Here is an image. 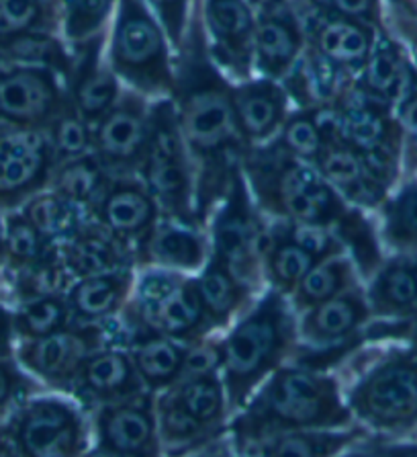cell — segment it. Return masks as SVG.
Wrapping results in <instances>:
<instances>
[{
  "label": "cell",
  "mask_w": 417,
  "mask_h": 457,
  "mask_svg": "<svg viewBox=\"0 0 417 457\" xmlns=\"http://www.w3.org/2000/svg\"><path fill=\"white\" fill-rule=\"evenodd\" d=\"M172 103L194 172V218L200 230L224 202L246 150L232 105V85L208 52L199 6L174 64Z\"/></svg>",
  "instance_id": "1"
},
{
  "label": "cell",
  "mask_w": 417,
  "mask_h": 457,
  "mask_svg": "<svg viewBox=\"0 0 417 457\" xmlns=\"http://www.w3.org/2000/svg\"><path fill=\"white\" fill-rule=\"evenodd\" d=\"M354 414L336 378L301 365H282L252 394L229 425L243 455L268 437L307 428H348Z\"/></svg>",
  "instance_id": "2"
},
{
  "label": "cell",
  "mask_w": 417,
  "mask_h": 457,
  "mask_svg": "<svg viewBox=\"0 0 417 457\" xmlns=\"http://www.w3.org/2000/svg\"><path fill=\"white\" fill-rule=\"evenodd\" d=\"M241 172L258 210L276 220L333 230L350 210L315 166L290 156L274 140L243 150Z\"/></svg>",
  "instance_id": "3"
},
{
  "label": "cell",
  "mask_w": 417,
  "mask_h": 457,
  "mask_svg": "<svg viewBox=\"0 0 417 457\" xmlns=\"http://www.w3.org/2000/svg\"><path fill=\"white\" fill-rule=\"evenodd\" d=\"M298 338L295 308L287 295L270 287L254 308L221 338V379L229 411L238 412L252 394L282 367Z\"/></svg>",
  "instance_id": "4"
},
{
  "label": "cell",
  "mask_w": 417,
  "mask_h": 457,
  "mask_svg": "<svg viewBox=\"0 0 417 457\" xmlns=\"http://www.w3.org/2000/svg\"><path fill=\"white\" fill-rule=\"evenodd\" d=\"M325 137H336L363 158L379 181L391 189L399 175L403 148L401 123L393 107L380 103L354 85L331 105L313 109Z\"/></svg>",
  "instance_id": "5"
},
{
  "label": "cell",
  "mask_w": 417,
  "mask_h": 457,
  "mask_svg": "<svg viewBox=\"0 0 417 457\" xmlns=\"http://www.w3.org/2000/svg\"><path fill=\"white\" fill-rule=\"evenodd\" d=\"M121 320L125 332H154L183 345L205 341L215 330L194 279L158 267H145L137 277Z\"/></svg>",
  "instance_id": "6"
},
{
  "label": "cell",
  "mask_w": 417,
  "mask_h": 457,
  "mask_svg": "<svg viewBox=\"0 0 417 457\" xmlns=\"http://www.w3.org/2000/svg\"><path fill=\"white\" fill-rule=\"evenodd\" d=\"M170 41L145 0H119L110 31L109 66L131 91L156 99L174 93Z\"/></svg>",
  "instance_id": "7"
},
{
  "label": "cell",
  "mask_w": 417,
  "mask_h": 457,
  "mask_svg": "<svg viewBox=\"0 0 417 457\" xmlns=\"http://www.w3.org/2000/svg\"><path fill=\"white\" fill-rule=\"evenodd\" d=\"M90 431L80 406L35 394L0 420V457H85Z\"/></svg>",
  "instance_id": "8"
},
{
  "label": "cell",
  "mask_w": 417,
  "mask_h": 457,
  "mask_svg": "<svg viewBox=\"0 0 417 457\" xmlns=\"http://www.w3.org/2000/svg\"><path fill=\"white\" fill-rule=\"evenodd\" d=\"M137 177L159 205L162 218L199 228L194 218V172L172 99L150 105V137Z\"/></svg>",
  "instance_id": "9"
},
{
  "label": "cell",
  "mask_w": 417,
  "mask_h": 457,
  "mask_svg": "<svg viewBox=\"0 0 417 457\" xmlns=\"http://www.w3.org/2000/svg\"><path fill=\"white\" fill-rule=\"evenodd\" d=\"M208 246L211 256L224 262L243 286L258 292L264 281L268 230L262 224L241 169L233 175L224 202L213 212Z\"/></svg>",
  "instance_id": "10"
},
{
  "label": "cell",
  "mask_w": 417,
  "mask_h": 457,
  "mask_svg": "<svg viewBox=\"0 0 417 457\" xmlns=\"http://www.w3.org/2000/svg\"><path fill=\"white\" fill-rule=\"evenodd\" d=\"M354 419L371 428L403 433L417 427V357L393 353L372 365L348 394Z\"/></svg>",
  "instance_id": "11"
},
{
  "label": "cell",
  "mask_w": 417,
  "mask_h": 457,
  "mask_svg": "<svg viewBox=\"0 0 417 457\" xmlns=\"http://www.w3.org/2000/svg\"><path fill=\"white\" fill-rule=\"evenodd\" d=\"M109 345L125 347L123 327H110V320L96 324L72 322L50 337L17 343L15 359L39 384L70 394L86 359Z\"/></svg>",
  "instance_id": "12"
},
{
  "label": "cell",
  "mask_w": 417,
  "mask_h": 457,
  "mask_svg": "<svg viewBox=\"0 0 417 457\" xmlns=\"http://www.w3.org/2000/svg\"><path fill=\"white\" fill-rule=\"evenodd\" d=\"M55 156L45 131L0 123V213L17 212L52 183Z\"/></svg>",
  "instance_id": "13"
},
{
  "label": "cell",
  "mask_w": 417,
  "mask_h": 457,
  "mask_svg": "<svg viewBox=\"0 0 417 457\" xmlns=\"http://www.w3.org/2000/svg\"><path fill=\"white\" fill-rule=\"evenodd\" d=\"M68 105L64 80L50 68L0 64V123L47 131Z\"/></svg>",
  "instance_id": "14"
},
{
  "label": "cell",
  "mask_w": 417,
  "mask_h": 457,
  "mask_svg": "<svg viewBox=\"0 0 417 457\" xmlns=\"http://www.w3.org/2000/svg\"><path fill=\"white\" fill-rule=\"evenodd\" d=\"M150 105L143 95L121 91L93 128V152L110 177L137 175L150 137Z\"/></svg>",
  "instance_id": "15"
},
{
  "label": "cell",
  "mask_w": 417,
  "mask_h": 457,
  "mask_svg": "<svg viewBox=\"0 0 417 457\" xmlns=\"http://www.w3.org/2000/svg\"><path fill=\"white\" fill-rule=\"evenodd\" d=\"M94 453L102 457H162L156 394L143 392L94 408Z\"/></svg>",
  "instance_id": "16"
},
{
  "label": "cell",
  "mask_w": 417,
  "mask_h": 457,
  "mask_svg": "<svg viewBox=\"0 0 417 457\" xmlns=\"http://www.w3.org/2000/svg\"><path fill=\"white\" fill-rule=\"evenodd\" d=\"M203 25L211 58L235 79L254 72L256 12L246 0H203Z\"/></svg>",
  "instance_id": "17"
},
{
  "label": "cell",
  "mask_w": 417,
  "mask_h": 457,
  "mask_svg": "<svg viewBox=\"0 0 417 457\" xmlns=\"http://www.w3.org/2000/svg\"><path fill=\"white\" fill-rule=\"evenodd\" d=\"M90 218L135 256L137 245L158 224L162 212L142 179L123 175L110 179L99 204L90 212Z\"/></svg>",
  "instance_id": "18"
},
{
  "label": "cell",
  "mask_w": 417,
  "mask_h": 457,
  "mask_svg": "<svg viewBox=\"0 0 417 457\" xmlns=\"http://www.w3.org/2000/svg\"><path fill=\"white\" fill-rule=\"evenodd\" d=\"M307 47L331 62L348 79L356 80L377 39V27L338 12L298 11Z\"/></svg>",
  "instance_id": "19"
},
{
  "label": "cell",
  "mask_w": 417,
  "mask_h": 457,
  "mask_svg": "<svg viewBox=\"0 0 417 457\" xmlns=\"http://www.w3.org/2000/svg\"><path fill=\"white\" fill-rule=\"evenodd\" d=\"M148 392L139 378L129 351L119 345H109L90 355L76 376L70 394L82 406H101L119 403Z\"/></svg>",
  "instance_id": "20"
},
{
  "label": "cell",
  "mask_w": 417,
  "mask_h": 457,
  "mask_svg": "<svg viewBox=\"0 0 417 457\" xmlns=\"http://www.w3.org/2000/svg\"><path fill=\"white\" fill-rule=\"evenodd\" d=\"M107 33L74 47V64L66 80L70 103L90 128L119 99L121 88L113 68L102 62Z\"/></svg>",
  "instance_id": "21"
},
{
  "label": "cell",
  "mask_w": 417,
  "mask_h": 457,
  "mask_svg": "<svg viewBox=\"0 0 417 457\" xmlns=\"http://www.w3.org/2000/svg\"><path fill=\"white\" fill-rule=\"evenodd\" d=\"M232 105L246 148L274 140L289 115V95L273 79L232 85Z\"/></svg>",
  "instance_id": "22"
},
{
  "label": "cell",
  "mask_w": 417,
  "mask_h": 457,
  "mask_svg": "<svg viewBox=\"0 0 417 457\" xmlns=\"http://www.w3.org/2000/svg\"><path fill=\"white\" fill-rule=\"evenodd\" d=\"M307 46L303 21L293 4L256 17L254 71L262 79L282 80Z\"/></svg>",
  "instance_id": "23"
},
{
  "label": "cell",
  "mask_w": 417,
  "mask_h": 457,
  "mask_svg": "<svg viewBox=\"0 0 417 457\" xmlns=\"http://www.w3.org/2000/svg\"><path fill=\"white\" fill-rule=\"evenodd\" d=\"M208 254H211V246H208L200 228L159 218L148 237L137 245L135 262L143 267L194 273L205 267Z\"/></svg>",
  "instance_id": "24"
},
{
  "label": "cell",
  "mask_w": 417,
  "mask_h": 457,
  "mask_svg": "<svg viewBox=\"0 0 417 457\" xmlns=\"http://www.w3.org/2000/svg\"><path fill=\"white\" fill-rule=\"evenodd\" d=\"M371 316L366 294L356 286L319 306L301 312L297 332L298 338L311 347H333L356 335Z\"/></svg>",
  "instance_id": "25"
},
{
  "label": "cell",
  "mask_w": 417,
  "mask_h": 457,
  "mask_svg": "<svg viewBox=\"0 0 417 457\" xmlns=\"http://www.w3.org/2000/svg\"><path fill=\"white\" fill-rule=\"evenodd\" d=\"M315 169L346 204L354 207H380L385 204L388 187L382 185L366 162L350 146L336 137H325Z\"/></svg>",
  "instance_id": "26"
},
{
  "label": "cell",
  "mask_w": 417,
  "mask_h": 457,
  "mask_svg": "<svg viewBox=\"0 0 417 457\" xmlns=\"http://www.w3.org/2000/svg\"><path fill=\"white\" fill-rule=\"evenodd\" d=\"M55 246L74 281L135 265L134 253L93 218H88L72 237Z\"/></svg>",
  "instance_id": "27"
},
{
  "label": "cell",
  "mask_w": 417,
  "mask_h": 457,
  "mask_svg": "<svg viewBox=\"0 0 417 457\" xmlns=\"http://www.w3.org/2000/svg\"><path fill=\"white\" fill-rule=\"evenodd\" d=\"M135 286L134 267L76 279L66 292L74 324L109 322L127 306Z\"/></svg>",
  "instance_id": "28"
},
{
  "label": "cell",
  "mask_w": 417,
  "mask_h": 457,
  "mask_svg": "<svg viewBox=\"0 0 417 457\" xmlns=\"http://www.w3.org/2000/svg\"><path fill=\"white\" fill-rule=\"evenodd\" d=\"M415 80L417 71L409 64L401 46L388 36L387 29H379L371 55L354 85L372 99L387 103L388 107L395 109Z\"/></svg>",
  "instance_id": "29"
},
{
  "label": "cell",
  "mask_w": 417,
  "mask_h": 457,
  "mask_svg": "<svg viewBox=\"0 0 417 457\" xmlns=\"http://www.w3.org/2000/svg\"><path fill=\"white\" fill-rule=\"evenodd\" d=\"M125 349L134 359L145 390L158 394L168 390L180 379L189 345L176 343L154 332L135 330L125 332Z\"/></svg>",
  "instance_id": "30"
},
{
  "label": "cell",
  "mask_w": 417,
  "mask_h": 457,
  "mask_svg": "<svg viewBox=\"0 0 417 457\" xmlns=\"http://www.w3.org/2000/svg\"><path fill=\"white\" fill-rule=\"evenodd\" d=\"M364 437L358 427L307 428L268 437L249 447L248 457H339Z\"/></svg>",
  "instance_id": "31"
},
{
  "label": "cell",
  "mask_w": 417,
  "mask_h": 457,
  "mask_svg": "<svg viewBox=\"0 0 417 457\" xmlns=\"http://www.w3.org/2000/svg\"><path fill=\"white\" fill-rule=\"evenodd\" d=\"M194 283L205 314L215 330L227 328L252 302V289L243 286L224 262L211 254Z\"/></svg>",
  "instance_id": "32"
},
{
  "label": "cell",
  "mask_w": 417,
  "mask_h": 457,
  "mask_svg": "<svg viewBox=\"0 0 417 457\" xmlns=\"http://www.w3.org/2000/svg\"><path fill=\"white\" fill-rule=\"evenodd\" d=\"M374 316H401L417 310V259H397L380 265L366 292Z\"/></svg>",
  "instance_id": "33"
},
{
  "label": "cell",
  "mask_w": 417,
  "mask_h": 457,
  "mask_svg": "<svg viewBox=\"0 0 417 457\" xmlns=\"http://www.w3.org/2000/svg\"><path fill=\"white\" fill-rule=\"evenodd\" d=\"M168 390H172L178 403L184 406V411L200 427H205L208 433L219 437L225 431V422L232 411H229L221 373H207V376L178 379Z\"/></svg>",
  "instance_id": "34"
},
{
  "label": "cell",
  "mask_w": 417,
  "mask_h": 457,
  "mask_svg": "<svg viewBox=\"0 0 417 457\" xmlns=\"http://www.w3.org/2000/svg\"><path fill=\"white\" fill-rule=\"evenodd\" d=\"M358 286V269L346 253L313 265L289 295L295 312H305Z\"/></svg>",
  "instance_id": "35"
},
{
  "label": "cell",
  "mask_w": 417,
  "mask_h": 457,
  "mask_svg": "<svg viewBox=\"0 0 417 457\" xmlns=\"http://www.w3.org/2000/svg\"><path fill=\"white\" fill-rule=\"evenodd\" d=\"M110 177L107 169L101 164L94 152H88L85 156L72 158V161H64L55 164L52 183L47 189L60 193L68 202L78 205L85 210L88 216L99 204L104 189L110 183Z\"/></svg>",
  "instance_id": "36"
},
{
  "label": "cell",
  "mask_w": 417,
  "mask_h": 457,
  "mask_svg": "<svg viewBox=\"0 0 417 457\" xmlns=\"http://www.w3.org/2000/svg\"><path fill=\"white\" fill-rule=\"evenodd\" d=\"M6 273H9V295L15 303L45 295H66L74 283L55 245L33 265Z\"/></svg>",
  "instance_id": "37"
},
{
  "label": "cell",
  "mask_w": 417,
  "mask_h": 457,
  "mask_svg": "<svg viewBox=\"0 0 417 457\" xmlns=\"http://www.w3.org/2000/svg\"><path fill=\"white\" fill-rule=\"evenodd\" d=\"M315 262L317 261L307 251L295 245L278 228V224L268 228V246L266 254H264V279H268L270 287L289 297Z\"/></svg>",
  "instance_id": "38"
},
{
  "label": "cell",
  "mask_w": 417,
  "mask_h": 457,
  "mask_svg": "<svg viewBox=\"0 0 417 457\" xmlns=\"http://www.w3.org/2000/svg\"><path fill=\"white\" fill-rule=\"evenodd\" d=\"M20 212L37 228L41 237L52 245H60V242L72 237L90 218L85 210H80L78 205L68 202L66 197L52 189L37 193L20 207Z\"/></svg>",
  "instance_id": "39"
},
{
  "label": "cell",
  "mask_w": 417,
  "mask_h": 457,
  "mask_svg": "<svg viewBox=\"0 0 417 457\" xmlns=\"http://www.w3.org/2000/svg\"><path fill=\"white\" fill-rule=\"evenodd\" d=\"M156 419H158V433L162 441L164 452L170 455H183L197 449L205 443L213 441L215 435L200 427L184 406L178 403L172 390L159 392L156 396Z\"/></svg>",
  "instance_id": "40"
},
{
  "label": "cell",
  "mask_w": 417,
  "mask_h": 457,
  "mask_svg": "<svg viewBox=\"0 0 417 457\" xmlns=\"http://www.w3.org/2000/svg\"><path fill=\"white\" fill-rule=\"evenodd\" d=\"M11 312L17 343L50 337L72 324L66 295L35 297V300L15 303Z\"/></svg>",
  "instance_id": "41"
},
{
  "label": "cell",
  "mask_w": 417,
  "mask_h": 457,
  "mask_svg": "<svg viewBox=\"0 0 417 457\" xmlns=\"http://www.w3.org/2000/svg\"><path fill=\"white\" fill-rule=\"evenodd\" d=\"M117 3L119 0H64L60 25L61 37L76 47L104 36Z\"/></svg>",
  "instance_id": "42"
},
{
  "label": "cell",
  "mask_w": 417,
  "mask_h": 457,
  "mask_svg": "<svg viewBox=\"0 0 417 457\" xmlns=\"http://www.w3.org/2000/svg\"><path fill=\"white\" fill-rule=\"evenodd\" d=\"M382 240L395 251H417V183L382 204Z\"/></svg>",
  "instance_id": "43"
},
{
  "label": "cell",
  "mask_w": 417,
  "mask_h": 457,
  "mask_svg": "<svg viewBox=\"0 0 417 457\" xmlns=\"http://www.w3.org/2000/svg\"><path fill=\"white\" fill-rule=\"evenodd\" d=\"M331 232L342 242L344 251H350V259L356 265L358 275L371 277L377 273L380 267V251L371 221L363 212L350 205V210Z\"/></svg>",
  "instance_id": "44"
},
{
  "label": "cell",
  "mask_w": 417,
  "mask_h": 457,
  "mask_svg": "<svg viewBox=\"0 0 417 457\" xmlns=\"http://www.w3.org/2000/svg\"><path fill=\"white\" fill-rule=\"evenodd\" d=\"M3 221L6 253V265L3 273L19 271V269L27 265H33L35 261H39L52 248V242L41 237L37 228L25 218V213L20 210L3 213Z\"/></svg>",
  "instance_id": "45"
},
{
  "label": "cell",
  "mask_w": 417,
  "mask_h": 457,
  "mask_svg": "<svg viewBox=\"0 0 417 457\" xmlns=\"http://www.w3.org/2000/svg\"><path fill=\"white\" fill-rule=\"evenodd\" d=\"M274 142L290 156L298 161L315 164L319 152L323 148V131L319 128L315 111L313 109H297L287 115L281 131H278Z\"/></svg>",
  "instance_id": "46"
},
{
  "label": "cell",
  "mask_w": 417,
  "mask_h": 457,
  "mask_svg": "<svg viewBox=\"0 0 417 457\" xmlns=\"http://www.w3.org/2000/svg\"><path fill=\"white\" fill-rule=\"evenodd\" d=\"M53 148L55 164L72 161L93 152V128L76 113L72 103L55 117V121L45 131Z\"/></svg>",
  "instance_id": "47"
},
{
  "label": "cell",
  "mask_w": 417,
  "mask_h": 457,
  "mask_svg": "<svg viewBox=\"0 0 417 457\" xmlns=\"http://www.w3.org/2000/svg\"><path fill=\"white\" fill-rule=\"evenodd\" d=\"M39 392L37 379H33L15 357H0V419Z\"/></svg>",
  "instance_id": "48"
},
{
  "label": "cell",
  "mask_w": 417,
  "mask_h": 457,
  "mask_svg": "<svg viewBox=\"0 0 417 457\" xmlns=\"http://www.w3.org/2000/svg\"><path fill=\"white\" fill-rule=\"evenodd\" d=\"M276 224L290 240L295 242V245L301 246L303 251H307L317 262L323 259H330V256L346 253L342 242L338 240V237L330 230V228L297 224V221H282V220H276Z\"/></svg>",
  "instance_id": "49"
},
{
  "label": "cell",
  "mask_w": 417,
  "mask_h": 457,
  "mask_svg": "<svg viewBox=\"0 0 417 457\" xmlns=\"http://www.w3.org/2000/svg\"><path fill=\"white\" fill-rule=\"evenodd\" d=\"M145 4L162 25L170 46L178 52L183 47L192 12L197 9V0H145Z\"/></svg>",
  "instance_id": "50"
},
{
  "label": "cell",
  "mask_w": 417,
  "mask_h": 457,
  "mask_svg": "<svg viewBox=\"0 0 417 457\" xmlns=\"http://www.w3.org/2000/svg\"><path fill=\"white\" fill-rule=\"evenodd\" d=\"M221 361H224L221 341H215V338H205V341L189 345L180 379L194 378V376H207V373H221Z\"/></svg>",
  "instance_id": "51"
},
{
  "label": "cell",
  "mask_w": 417,
  "mask_h": 457,
  "mask_svg": "<svg viewBox=\"0 0 417 457\" xmlns=\"http://www.w3.org/2000/svg\"><path fill=\"white\" fill-rule=\"evenodd\" d=\"M331 12L364 21V23L377 27V29H385L380 0H336Z\"/></svg>",
  "instance_id": "52"
},
{
  "label": "cell",
  "mask_w": 417,
  "mask_h": 457,
  "mask_svg": "<svg viewBox=\"0 0 417 457\" xmlns=\"http://www.w3.org/2000/svg\"><path fill=\"white\" fill-rule=\"evenodd\" d=\"M15 330H12V312L0 297V357H15Z\"/></svg>",
  "instance_id": "53"
},
{
  "label": "cell",
  "mask_w": 417,
  "mask_h": 457,
  "mask_svg": "<svg viewBox=\"0 0 417 457\" xmlns=\"http://www.w3.org/2000/svg\"><path fill=\"white\" fill-rule=\"evenodd\" d=\"M393 23L397 29L401 31V36L405 37L409 44L417 54V19L413 17H405V15H399V12H393Z\"/></svg>",
  "instance_id": "54"
},
{
  "label": "cell",
  "mask_w": 417,
  "mask_h": 457,
  "mask_svg": "<svg viewBox=\"0 0 417 457\" xmlns=\"http://www.w3.org/2000/svg\"><path fill=\"white\" fill-rule=\"evenodd\" d=\"M39 9L44 11V15L50 21L52 27L60 33L61 25V9H64V0H37Z\"/></svg>",
  "instance_id": "55"
},
{
  "label": "cell",
  "mask_w": 417,
  "mask_h": 457,
  "mask_svg": "<svg viewBox=\"0 0 417 457\" xmlns=\"http://www.w3.org/2000/svg\"><path fill=\"white\" fill-rule=\"evenodd\" d=\"M249 4V9L256 12V17L258 15H266V12H274V11H281L284 6L293 4L290 0H246Z\"/></svg>",
  "instance_id": "56"
},
{
  "label": "cell",
  "mask_w": 417,
  "mask_h": 457,
  "mask_svg": "<svg viewBox=\"0 0 417 457\" xmlns=\"http://www.w3.org/2000/svg\"><path fill=\"white\" fill-rule=\"evenodd\" d=\"M374 457H417V445H395L374 449Z\"/></svg>",
  "instance_id": "57"
},
{
  "label": "cell",
  "mask_w": 417,
  "mask_h": 457,
  "mask_svg": "<svg viewBox=\"0 0 417 457\" xmlns=\"http://www.w3.org/2000/svg\"><path fill=\"white\" fill-rule=\"evenodd\" d=\"M336 0H298V6L293 4L298 11H307V12H331Z\"/></svg>",
  "instance_id": "58"
},
{
  "label": "cell",
  "mask_w": 417,
  "mask_h": 457,
  "mask_svg": "<svg viewBox=\"0 0 417 457\" xmlns=\"http://www.w3.org/2000/svg\"><path fill=\"white\" fill-rule=\"evenodd\" d=\"M6 265V253H4V221H3V213H0V273Z\"/></svg>",
  "instance_id": "59"
},
{
  "label": "cell",
  "mask_w": 417,
  "mask_h": 457,
  "mask_svg": "<svg viewBox=\"0 0 417 457\" xmlns=\"http://www.w3.org/2000/svg\"><path fill=\"white\" fill-rule=\"evenodd\" d=\"M339 457H374V453H366V452H356V453H342Z\"/></svg>",
  "instance_id": "60"
},
{
  "label": "cell",
  "mask_w": 417,
  "mask_h": 457,
  "mask_svg": "<svg viewBox=\"0 0 417 457\" xmlns=\"http://www.w3.org/2000/svg\"><path fill=\"white\" fill-rule=\"evenodd\" d=\"M412 343H413V347L417 349V320H415L413 328H412Z\"/></svg>",
  "instance_id": "61"
},
{
  "label": "cell",
  "mask_w": 417,
  "mask_h": 457,
  "mask_svg": "<svg viewBox=\"0 0 417 457\" xmlns=\"http://www.w3.org/2000/svg\"><path fill=\"white\" fill-rule=\"evenodd\" d=\"M221 457H248V455H221Z\"/></svg>",
  "instance_id": "62"
},
{
  "label": "cell",
  "mask_w": 417,
  "mask_h": 457,
  "mask_svg": "<svg viewBox=\"0 0 417 457\" xmlns=\"http://www.w3.org/2000/svg\"><path fill=\"white\" fill-rule=\"evenodd\" d=\"M85 457H102V455H99V453H93V455H88V453H86Z\"/></svg>",
  "instance_id": "63"
},
{
  "label": "cell",
  "mask_w": 417,
  "mask_h": 457,
  "mask_svg": "<svg viewBox=\"0 0 417 457\" xmlns=\"http://www.w3.org/2000/svg\"><path fill=\"white\" fill-rule=\"evenodd\" d=\"M0 420H3V419H0Z\"/></svg>",
  "instance_id": "64"
}]
</instances>
